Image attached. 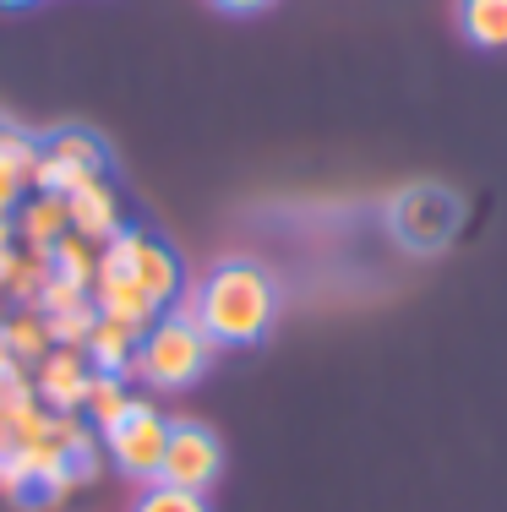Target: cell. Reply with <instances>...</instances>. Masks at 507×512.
I'll return each instance as SVG.
<instances>
[{
    "instance_id": "cell-1",
    "label": "cell",
    "mask_w": 507,
    "mask_h": 512,
    "mask_svg": "<svg viewBox=\"0 0 507 512\" xmlns=\"http://www.w3.org/2000/svg\"><path fill=\"white\" fill-rule=\"evenodd\" d=\"M191 306H197L202 333L219 349H246L268 338L273 316H279V284H273V273L262 262L229 256L197 284Z\"/></svg>"
},
{
    "instance_id": "cell-2",
    "label": "cell",
    "mask_w": 507,
    "mask_h": 512,
    "mask_svg": "<svg viewBox=\"0 0 507 512\" xmlns=\"http://www.w3.org/2000/svg\"><path fill=\"white\" fill-rule=\"evenodd\" d=\"M213 338L202 333V322H197V306H191V295L180 300V306H169L159 322L142 333V344H137V371L131 376H142L148 387H164V393H175V387H191L202 371L213 365Z\"/></svg>"
},
{
    "instance_id": "cell-3",
    "label": "cell",
    "mask_w": 507,
    "mask_h": 512,
    "mask_svg": "<svg viewBox=\"0 0 507 512\" xmlns=\"http://www.w3.org/2000/svg\"><path fill=\"white\" fill-rule=\"evenodd\" d=\"M458 224H464V202L437 180H415L388 202V229L404 251H420V256L442 251L458 235Z\"/></svg>"
},
{
    "instance_id": "cell-4",
    "label": "cell",
    "mask_w": 507,
    "mask_h": 512,
    "mask_svg": "<svg viewBox=\"0 0 507 512\" xmlns=\"http://www.w3.org/2000/svg\"><path fill=\"white\" fill-rule=\"evenodd\" d=\"M99 273H131L153 300L169 311V300L180 295V256L164 240L142 235V229H120L115 240L99 246Z\"/></svg>"
},
{
    "instance_id": "cell-5",
    "label": "cell",
    "mask_w": 507,
    "mask_h": 512,
    "mask_svg": "<svg viewBox=\"0 0 507 512\" xmlns=\"http://www.w3.org/2000/svg\"><path fill=\"white\" fill-rule=\"evenodd\" d=\"M164 442H169V420L148 398H131V409L120 414L115 425H104V447H110L115 469L131 474V480H159V463H164Z\"/></svg>"
},
{
    "instance_id": "cell-6",
    "label": "cell",
    "mask_w": 507,
    "mask_h": 512,
    "mask_svg": "<svg viewBox=\"0 0 507 512\" xmlns=\"http://www.w3.org/2000/svg\"><path fill=\"white\" fill-rule=\"evenodd\" d=\"M224 474V442L197 420H169V442L159 463V485H180V491H208Z\"/></svg>"
},
{
    "instance_id": "cell-7",
    "label": "cell",
    "mask_w": 507,
    "mask_h": 512,
    "mask_svg": "<svg viewBox=\"0 0 507 512\" xmlns=\"http://www.w3.org/2000/svg\"><path fill=\"white\" fill-rule=\"evenodd\" d=\"M88 376L93 365L82 349H50L39 365H33V393L50 414H77L82 398H88Z\"/></svg>"
},
{
    "instance_id": "cell-8",
    "label": "cell",
    "mask_w": 507,
    "mask_h": 512,
    "mask_svg": "<svg viewBox=\"0 0 507 512\" xmlns=\"http://www.w3.org/2000/svg\"><path fill=\"white\" fill-rule=\"evenodd\" d=\"M93 311L110 316V322H120V327H131L137 338L164 316V306L131 273H99V278H93Z\"/></svg>"
},
{
    "instance_id": "cell-9",
    "label": "cell",
    "mask_w": 507,
    "mask_h": 512,
    "mask_svg": "<svg viewBox=\"0 0 507 512\" xmlns=\"http://www.w3.org/2000/svg\"><path fill=\"white\" fill-rule=\"evenodd\" d=\"M66 207H71V235L93 240V246H104V240H115L120 229H126V224H120V197H115V186L104 175L71 191Z\"/></svg>"
},
{
    "instance_id": "cell-10",
    "label": "cell",
    "mask_w": 507,
    "mask_h": 512,
    "mask_svg": "<svg viewBox=\"0 0 507 512\" xmlns=\"http://www.w3.org/2000/svg\"><path fill=\"white\" fill-rule=\"evenodd\" d=\"M44 142H33L28 131L17 126H0V207H17L22 191H33V169H39Z\"/></svg>"
},
{
    "instance_id": "cell-11",
    "label": "cell",
    "mask_w": 507,
    "mask_h": 512,
    "mask_svg": "<svg viewBox=\"0 0 507 512\" xmlns=\"http://www.w3.org/2000/svg\"><path fill=\"white\" fill-rule=\"evenodd\" d=\"M11 229L28 240V251H50L60 235H71V207H66V197H55V191H33V197L17 207Z\"/></svg>"
},
{
    "instance_id": "cell-12",
    "label": "cell",
    "mask_w": 507,
    "mask_h": 512,
    "mask_svg": "<svg viewBox=\"0 0 507 512\" xmlns=\"http://www.w3.org/2000/svg\"><path fill=\"white\" fill-rule=\"evenodd\" d=\"M137 344H142V338L131 333V327H120V322H110V316H99V322H93V338L82 344V355H88L93 371L131 376V371H137Z\"/></svg>"
},
{
    "instance_id": "cell-13",
    "label": "cell",
    "mask_w": 507,
    "mask_h": 512,
    "mask_svg": "<svg viewBox=\"0 0 507 512\" xmlns=\"http://www.w3.org/2000/svg\"><path fill=\"white\" fill-rule=\"evenodd\" d=\"M0 349H6L17 365H39L44 355H50V327H44L39 311H11L0 316Z\"/></svg>"
},
{
    "instance_id": "cell-14",
    "label": "cell",
    "mask_w": 507,
    "mask_h": 512,
    "mask_svg": "<svg viewBox=\"0 0 507 512\" xmlns=\"http://www.w3.org/2000/svg\"><path fill=\"white\" fill-rule=\"evenodd\" d=\"M458 22L475 50H507V0H458Z\"/></svg>"
},
{
    "instance_id": "cell-15",
    "label": "cell",
    "mask_w": 507,
    "mask_h": 512,
    "mask_svg": "<svg viewBox=\"0 0 507 512\" xmlns=\"http://www.w3.org/2000/svg\"><path fill=\"white\" fill-rule=\"evenodd\" d=\"M50 273L55 278H71V284H82L93 295V278H99V246L82 235H60L50 246Z\"/></svg>"
},
{
    "instance_id": "cell-16",
    "label": "cell",
    "mask_w": 507,
    "mask_h": 512,
    "mask_svg": "<svg viewBox=\"0 0 507 512\" xmlns=\"http://www.w3.org/2000/svg\"><path fill=\"white\" fill-rule=\"evenodd\" d=\"M82 409L93 414V425H115L120 414L131 409V387H126V376H110V371H93L88 376V398H82Z\"/></svg>"
},
{
    "instance_id": "cell-17",
    "label": "cell",
    "mask_w": 507,
    "mask_h": 512,
    "mask_svg": "<svg viewBox=\"0 0 507 512\" xmlns=\"http://www.w3.org/2000/svg\"><path fill=\"white\" fill-rule=\"evenodd\" d=\"M50 284V251H22L6 273V300H17L22 311H33L39 289Z\"/></svg>"
},
{
    "instance_id": "cell-18",
    "label": "cell",
    "mask_w": 507,
    "mask_h": 512,
    "mask_svg": "<svg viewBox=\"0 0 507 512\" xmlns=\"http://www.w3.org/2000/svg\"><path fill=\"white\" fill-rule=\"evenodd\" d=\"M44 148H50L55 158H66V164L88 169V175H104V169H110V153H104V142L93 137V131H55Z\"/></svg>"
},
{
    "instance_id": "cell-19",
    "label": "cell",
    "mask_w": 507,
    "mask_h": 512,
    "mask_svg": "<svg viewBox=\"0 0 507 512\" xmlns=\"http://www.w3.org/2000/svg\"><path fill=\"white\" fill-rule=\"evenodd\" d=\"M93 322H99V311H93V306L44 316V327H50V349H82V344L93 338Z\"/></svg>"
},
{
    "instance_id": "cell-20",
    "label": "cell",
    "mask_w": 507,
    "mask_h": 512,
    "mask_svg": "<svg viewBox=\"0 0 507 512\" xmlns=\"http://www.w3.org/2000/svg\"><path fill=\"white\" fill-rule=\"evenodd\" d=\"M137 512H208V496L180 491V485H159V480H153L148 491L137 496Z\"/></svg>"
},
{
    "instance_id": "cell-21",
    "label": "cell",
    "mask_w": 507,
    "mask_h": 512,
    "mask_svg": "<svg viewBox=\"0 0 507 512\" xmlns=\"http://www.w3.org/2000/svg\"><path fill=\"white\" fill-rule=\"evenodd\" d=\"M39 404V393H33V376L22 371V365H11V371H0V425L17 420L22 409Z\"/></svg>"
},
{
    "instance_id": "cell-22",
    "label": "cell",
    "mask_w": 507,
    "mask_h": 512,
    "mask_svg": "<svg viewBox=\"0 0 507 512\" xmlns=\"http://www.w3.org/2000/svg\"><path fill=\"white\" fill-rule=\"evenodd\" d=\"M77 306H93V295L82 284H71V278H55V273H50V284L39 289V300H33L39 316H60V311H77Z\"/></svg>"
},
{
    "instance_id": "cell-23",
    "label": "cell",
    "mask_w": 507,
    "mask_h": 512,
    "mask_svg": "<svg viewBox=\"0 0 507 512\" xmlns=\"http://www.w3.org/2000/svg\"><path fill=\"white\" fill-rule=\"evenodd\" d=\"M0 496L6 502H33V474L17 453H0Z\"/></svg>"
},
{
    "instance_id": "cell-24",
    "label": "cell",
    "mask_w": 507,
    "mask_h": 512,
    "mask_svg": "<svg viewBox=\"0 0 507 512\" xmlns=\"http://www.w3.org/2000/svg\"><path fill=\"white\" fill-rule=\"evenodd\" d=\"M219 11H229V17H257V11H268L273 0H213Z\"/></svg>"
},
{
    "instance_id": "cell-25",
    "label": "cell",
    "mask_w": 507,
    "mask_h": 512,
    "mask_svg": "<svg viewBox=\"0 0 507 512\" xmlns=\"http://www.w3.org/2000/svg\"><path fill=\"white\" fill-rule=\"evenodd\" d=\"M0 6H6V11H17V6H33V0H0Z\"/></svg>"
}]
</instances>
